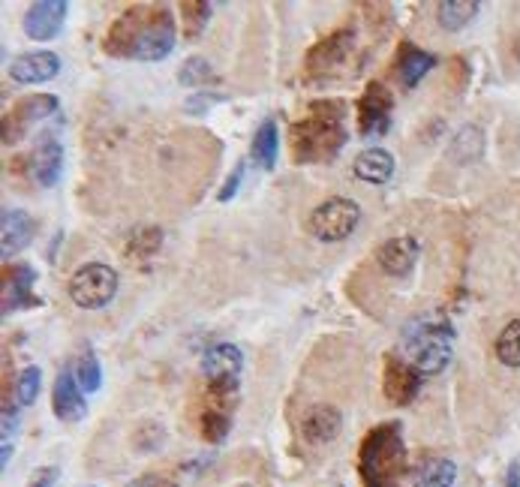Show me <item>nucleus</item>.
<instances>
[{"mask_svg": "<svg viewBox=\"0 0 520 487\" xmlns=\"http://www.w3.org/2000/svg\"><path fill=\"white\" fill-rule=\"evenodd\" d=\"M67 22V4L64 0H40V4H31V10L25 13V34L37 43H49L55 40V34H61Z\"/></svg>", "mask_w": 520, "mask_h": 487, "instance_id": "nucleus-13", "label": "nucleus"}, {"mask_svg": "<svg viewBox=\"0 0 520 487\" xmlns=\"http://www.w3.org/2000/svg\"><path fill=\"white\" fill-rule=\"evenodd\" d=\"M61 73V58L55 52H25L10 64V76L19 85H43Z\"/></svg>", "mask_w": 520, "mask_h": 487, "instance_id": "nucleus-18", "label": "nucleus"}, {"mask_svg": "<svg viewBox=\"0 0 520 487\" xmlns=\"http://www.w3.org/2000/svg\"><path fill=\"white\" fill-rule=\"evenodd\" d=\"M511 52H514V58H517V61H520V34H517V37H514V49H511Z\"/></svg>", "mask_w": 520, "mask_h": 487, "instance_id": "nucleus-39", "label": "nucleus"}, {"mask_svg": "<svg viewBox=\"0 0 520 487\" xmlns=\"http://www.w3.org/2000/svg\"><path fill=\"white\" fill-rule=\"evenodd\" d=\"M118 295V271L106 262H88L70 277V298L82 310H100Z\"/></svg>", "mask_w": 520, "mask_h": 487, "instance_id": "nucleus-5", "label": "nucleus"}, {"mask_svg": "<svg viewBox=\"0 0 520 487\" xmlns=\"http://www.w3.org/2000/svg\"><path fill=\"white\" fill-rule=\"evenodd\" d=\"M355 49V34L346 28V31H334L328 34L325 40H319L310 52H307V73H331L337 67L346 64V58L352 55Z\"/></svg>", "mask_w": 520, "mask_h": 487, "instance_id": "nucleus-11", "label": "nucleus"}, {"mask_svg": "<svg viewBox=\"0 0 520 487\" xmlns=\"http://www.w3.org/2000/svg\"><path fill=\"white\" fill-rule=\"evenodd\" d=\"M277 154H280V136H277V121L274 118H265L256 133H253V142H250V160L253 166L271 172L274 163H277Z\"/></svg>", "mask_w": 520, "mask_h": 487, "instance_id": "nucleus-22", "label": "nucleus"}, {"mask_svg": "<svg viewBox=\"0 0 520 487\" xmlns=\"http://www.w3.org/2000/svg\"><path fill=\"white\" fill-rule=\"evenodd\" d=\"M244 370V352L235 343H214L202 355V373L211 385H238Z\"/></svg>", "mask_w": 520, "mask_h": 487, "instance_id": "nucleus-9", "label": "nucleus"}, {"mask_svg": "<svg viewBox=\"0 0 520 487\" xmlns=\"http://www.w3.org/2000/svg\"><path fill=\"white\" fill-rule=\"evenodd\" d=\"M481 4H475V0H442V4L436 7V22L442 31H463L475 16H478Z\"/></svg>", "mask_w": 520, "mask_h": 487, "instance_id": "nucleus-23", "label": "nucleus"}, {"mask_svg": "<svg viewBox=\"0 0 520 487\" xmlns=\"http://www.w3.org/2000/svg\"><path fill=\"white\" fill-rule=\"evenodd\" d=\"M34 217L22 208H4V217H0V256L10 259L16 253H22L31 241H34Z\"/></svg>", "mask_w": 520, "mask_h": 487, "instance_id": "nucleus-16", "label": "nucleus"}, {"mask_svg": "<svg viewBox=\"0 0 520 487\" xmlns=\"http://www.w3.org/2000/svg\"><path fill=\"white\" fill-rule=\"evenodd\" d=\"M178 82L184 85V88H199V91H205V85H211L214 82V70H211V64L205 61V58H187L184 64H181V70H178Z\"/></svg>", "mask_w": 520, "mask_h": 487, "instance_id": "nucleus-29", "label": "nucleus"}, {"mask_svg": "<svg viewBox=\"0 0 520 487\" xmlns=\"http://www.w3.org/2000/svg\"><path fill=\"white\" fill-rule=\"evenodd\" d=\"M58 475H61L58 466H40V469L31 475V484H28V487H55V484H58Z\"/></svg>", "mask_w": 520, "mask_h": 487, "instance_id": "nucleus-36", "label": "nucleus"}, {"mask_svg": "<svg viewBox=\"0 0 520 487\" xmlns=\"http://www.w3.org/2000/svg\"><path fill=\"white\" fill-rule=\"evenodd\" d=\"M163 247V232L157 229V226H151V229H136V232H130V241H127V253L133 256V259H151L157 250Z\"/></svg>", "mask_w": 520, "mask_h": 487, "instance_id": "nucleus-30", "label": "nucleus"}, {"mask_svg": "<svg viewBox=\"0 0 520 487\" xmlns=\"http://www.w3.org/2000/svg\"><path fill=\"white\" fill-rule=\"evenodd\" d=\"M457 478V466L448 460V457H427L415 475H412V484L415 487H451Z\"/></svg>", "mask_w": 520, "mask_h": 487, "instance_id": "nucleus-24", "label": "nucleus"}, {"mask_svg": "<svg viewBox=\"0 0 520 487\" xmlns=\"http://www.w3.org/2000/svg\"><path fill=\"white\" fill-rule=\"evenodd\" d=\"M199 430H202V436L208 439V442H223L226 436H229V415L223 412V409H208L205 415H202V424H199Z\"/></svg>", "mask_w": 520, "mask_h": 487, "instance_id": "nucleus-32", "label": "nucleus"}, {"mask_svg": "<svg viewBox=\"0 0 520 487\" xmlns=\"http://www.w3.org/2000/svg\"><path fill=\"white\" fill-rule=\"evenodd\" d=\"M223 100H226L223 94H217V91H208V88H205V91H196V94H193V97L184 103V109H187L190 115H205L211 106H217V103H223Z\"/></svg>", "mask_w": 520, "mask_h": 487, "instance_id": "nucleus-34", "label": "nucleus"}, {"mask_svg": "<svg viewBox=\"0 0 520 487\" xmlns=\"http://www.w3.org/2000/svg\"><path fill=\"white\" fill-rule=\"evenodd\" d=\"M64 175V145L55 139V133H40L34 154H31V178L40 187H55Z\"/></svg>", "mask_w": 520, "mask_h": 487, "instance_id": "nucleus-12", "label": "nucleus"}, {"mask_svg": "<svg viewBox=\"0 0 520 487\" xmlns=\"http://www.w3.org/2000/svg\"><path fill=\"white\" fill-rule=\"evenodd\" d=\"M418 241L412 235H397V238H388L379 250H376V262L379 268L388 274V277H409L415 262H418Z\"/></svg>", "mask_w": 520, "mask_h": 487, "instance_id": "nucleus-15", "label": "nucleus"}, {"mask_svg": "<svg viewBox=\"0 0 520 487\" xmlns=\"http://www.w3.org/2000/svg\"><path fill=\"white\" fill-rule=\"evenodd\" d=\"M178 31L175 16L163 7H133L118 16L103 40L106 55L112 58H133L145 64L166 61L175 52Z\"/></svg>", "mask_w": 520, "mask_h": 487, "instance_id": "nucleus-1", "label": "nucleus"}, {"mask_svg": "<svg viewBox=\"0 0 520 487\" xmlns=\"http://www.w3.org/2000/svg\"><path fill=\"white\" fill-rule=\"evenodd\" d=\"M37 271L31 265H10L4 271V316L25 310V307H40V298L34 295Z\"/></svg>", "mask_w": 520, "mask_h": 487, "instance_id": "nucleus-14", "label": "nucleus"}, {"mask_svg": "<svg viewBox=\"0 0 520 487\" xmlns=\"http://www.w3.org/2000/svg\"><path fill=\"white\" fill-rule=\"evenodd\" d=\"M340 430H343V415L331 403H316L301 418V436L310 445H328L331 439L340 436Z\"/></svg>", "mask_w": 520, "mask_h": 487, "instance_id": "nucleus-17", "label": "nucleus"}, {"mask_svg": "<svg viewBox=\"0 0 520 487\" xmlns=\"http://www.w3.org/2000/svg\"><path fill=\"white\" fill-rule=\"evenodd\" d=\"M52 412H55L61 421H67V424L82 421V418L88 415V403H85V397H82V388H79L73 370H67V367H64V370L58 373V379H55Z\"/></svg>", "mask_w": 520, "mask_h": 487, "instance_id": "nucleus-19", "label": "nucleus"}, {"mask_svg": "<svg viewBox=\"0 0 520 487\" xmlns=\"http://www.w3.org/2000/svg\"><path fill=\"white\" fill-rule=\"evenodd\" d=\"M406 352L421 373H439L454 352V331L439 319H418L406 331Z\"/></svg>", "mask_w": 520, "mask_h": 487, "instance_id": "nucleus-4", "label": "nucleus"}, {"mask_svg": "<svg viewBox=\"0 0 520 487\" xmlns=\"http://www.w3.org/2000/svg\"><path fill=\"white\" fill-rule=\"evenodd\" d=\"M127 487H175L166 475H157V472H151V475H142V478H136V481H130Z\"/></svg>", "mask_w": 520, "mask_h": 487, "instance_id": "nucleus-37", "label": "nucleus"}, {"mask_svg": "<svg viewBox=\"0 0 520 487\" xmlns=\"http://www.w3.org/2000/svg\"><path fill=\"white\" fill-rule=\"evenodd\" d=\"M421 388V370L403 358H385V370H382V391L391 403L397 406H406L415 400Z\"/></svg>", "mask_w": 520, "mask_h": 487, "instance_id": "nucleus-10", "label": "nucleus"}, {"mask_svg": "<svg viewBox=\"0 0 520 487\" xmlns=\"http://www.w3.org/2000/svg\"><path fill=\"white\" fill-rule=\"evenodd\" d=\"M40 385H43V370L40 367H25L19 382H16V403L31 406L40 394Z\"/></svg>", "mask_w": 520, "mask_h": 487, "instance_id": "nucleus-31", "label": "nucleus"}, {"mask_svg": "<svg viewBox=\"0 0 520 487\" xmlns=\"http://www.w3.org/2000/svg\"><path fill=\"white\" fill-rule=\"evenodd\" d=\"M403 466V439L397 424H382L361 442L364 487H391Z\"/></svg>", "mask_w": 520, "mask_h": 487, "instance_id": "nucleus-3", "label": "nucleus"}, {"mask_svg": "<svg viewBox=\"0 0 520 487\" xmlns=\"http://www.w3.org/2000/svg\"><path fill=\"white\" fill-rule=\"evenodd\" d=\"M481 154H484V133L472 124L463 127L451 142V157L457 163H475V160H481Z\"/></svg>", "mask_w": 520, "mask_h": 487, "instance_id": "nucleus-25", "label": "nucleus"}, {"mask_svg": "<svg viewBox=\"0 0 520 487\" xmlns=\"http://www.w3.org/2000/svg\"><path fill=\"white\" fill-rule=\"evenodd\" d=\"M73 376H76V382H79L82 391H88V394L100 391V385H103V367H100V361H97V355H94L91 349H85V352L76 358Z\"/></svg>", "mask_w": 520, "mask_h": 487, "instance_id": "nucleus-27", "label": "nucleus"}, {"mask_svg": "<svg viewBox=\"0 0 520 487\" xmlns=\"http://www.w3.org/2000/svg\"><path fill=\"white\" fill-rule=\"evenodd\" d=\"M238 487H253V484H238Z\"/></svg>", "mask_w": 520, "mask_h": 487, "instance_id": "nucleus-40", "label": "nucleus"}, {"mask_svg": "<svg viewBox=\"0 0 520 487\" xmlns=\"http://www.w3.org/2000/svg\"><path fill=\"white\" fill-rule=\"evenodd\" d=\"M310 115L289 130L292 157L298 163H328L346 145V103L319 100L310 103Z\"/></svg>", "mask_w": 520, "mask_h": 487, "instance_id": "nucleus-2", "label": "nucleus"}, {"mask_svg": "<svg viewBox=\"0 0 520 487\" xmlns=\"http://www.w3.org/2000/svg\"><path fill=\"white\" fill-rule=\"evenodd\" d=\"M505 487H520V463H514L508 469V478H505Z\"/></svg>", "mask_w": 520, "mask_h": 487, "instance_id": "nucleus-38", "label": "nucleus"}, {"mask_svg": "<svg viewBox=\"0 0 520 487\" xmlns=\"http://www.w3.org/2000/svg\"><path fill=\"white\" fill-rule=\"evenodd\" d=\"M496 358L505 367H520V319H511L496 337Z\"/></svg>", "mask_w": 520, "mask_h": 487, "instance_id": "nucleus-28", "label": "nucleus"}, {"mask_svg": "<svg viewBox=\"0 0 520 487\" xmlns=\"http://www.w3.org/2000/svg\"><path fill=\"white\" fill-rule=\"evenodd\" d=\"M358 223H361V205L355 199H343V196L325 199L310 214V232L325 244L346 241Z\"/></svg>", "mask_w": 520, "mask_h": 487, "instance_id": "nucleus-6", "label": "nucleus"}, {"mask_svg": "<svg viewBox=\"0 0 520 487\" xmlns=\"http://www.w3.org/2000/svg\"><path fill=\"white\" fill-rule=\"evenodd\" d=\"M352 172L358 181H367V184H388L391 175H394V157L385 151V148H367L355 157L352 163Z\"/></svg>", "mask_w": 520, "mask_h": 487, "instance_id": "nucleus-21", "label": "nucleus"}, {"mask_svg": "<svg viewBox=\"0 0 520 487\" xmlns=\"http://www.w3.org/2000/svg\"><path fill=\"white\" fill-rule=\"evenodd\" d=\"M391 109L394 100L385 85L370 82L358 100V130L364 139H382L391 130Z\"/></svg>", "mask_w": 520, "mask_h": 487, "instance_id": "nucleus-8", "label": "nucleus"}, {"mask_svg": "<svg viewBox=\"0 0 520 487\" xmlns=\"http://www.w3.org/2000/svg\"><path fill=\"white\" fill-rule=\"evenodd\" d=\"M88 487H94V484H88Z\"/></svg>", "mask_w": 520, "mask_h": 487, "instance_id": "nucleus-41", "label": "nucleus"}, {"mask_svg": "<svg viewBox=\"0 0 520 487\" xmlns=\"http://www.w3.org/2000/svg\"><path fill=\"white\" fill-rule=\"evenodd\" d=\"M244 172H247V163H238V166L229 172V178L223 181V187H220V193H217V199H220V202H232V199L238 196L241 181H244Z\"/></svg>", "mask_w": 520, "mask_h": 487, "instance_id": "nucleus-35", "label": "nucleus"}, {"mask_svg": "<svg viewBox=\"0 0 520 487\" xmlns=\"http://www.w3.org/2000/svg\"><path fill=\"white\" fill-rule=\"evenodd\" d=\"M211 13L214 7L208 4V0H187V4H181V19H184V37L187 40H199L205 25L211 22Z\"/></svg>", "mask_w": 520, "mask_h": 487, "instance_id": "nucleus-26", "label": "nucleus"}, {"mask_svg": "<svg viewBox=\"0 0 520 487\" xmlns=\"http://www.w3.org/2000/svg\"><path fill=\"white\" fill-rule=\"evenodd\" d=\"M58 97L55 94H31L22 97L7 115H4V145H16L37 121L49 118L58 112Z\"/></svg>", "mask_w": 520, "mask_h": 487, "instance_id": "nucleus-7", "label": "nucleus"}, {"mask_svg": "<svg viewBox=\"0 0 520 487\" xmlns=\"http://www.w3.org/2000/svg\"><path fill=\"white\" fill-rule=\"evenodd\" d=\"M433 67H436V58H433L430 52H424V49H418V46H400L394 73H397L400 85L418 88V85L424 82V76H427Z\"/></svg>", "mask_w": 520, "mask_h": 487, "instance_id": "nucleus-20", "label": "nucleus"}, {"mask_svg": "<svg viewBox=\"0 0 520 487\" xmlns=\"http://www.w3.org/2000/svg\"><path fill=\"white\" fill-rule=\"evenodd\" d=\"M163 442H166V430H163L157 421H145V424L136 430V448H139V451H157Z\"/></svg>", "mask_w": 520, "mask_h": 487, "instance_id": "nucleus-33", "label": "nucleus"}]
</instances>
